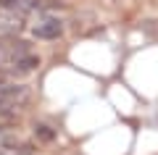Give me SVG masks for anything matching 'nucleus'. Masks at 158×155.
I'll use <instances>...</instances> for the list:
<instances>
[{
  "label": "nucleus",
  "instance_id": "nucleus-1",
  "mask_svg": "<svg viewBox=\"0 0 158 155\" xmlns=\"http://www.w3.org/2000/svg\"><path fill=\"white\" fill-rule=\"evenodd\" d=\"M40 66V55H34L29 42L19 39L16 34H0V68L13 76L32 74Z\"/></svg>",
  "mask_w": 158,
  "mask_h": 155
},
{
  "label": "nucleus",
  "instance_id": "nucleus-2",
  "mask_svg": "<svg viewBox=\"0 0 158 155\" xmlns=\"http://www.w3.org/2000/svg\"><path fill=\"white\" fill-rule=\"evenodd\" d=\"M29 97H32V92L24 84H11V87L8 84H0V116H6V113L27 105Z\"/></svg>",
  "mask_w": 158,
  "mask_h": 155
},
{
  "label": "nucleus",
  "instance_id": "nucleus-3",
  "mask_svg": "<svg viewBox=\"0 0 158 155\" xmlns=\"http://www.w3.org/2000/svg\"><path fill=\"white\" fill-rule=\"evenodd\" d=\"M24 18H27L24 13L0 0V34H19L24 29Z\"/></svg>",
  "mask_w": 158,
  "mask_h": 155
},
{
  "label": "nucleus",
  "instance_id": "nucleus-4",
  "mask_svg": "<svg viewBox=\"0 0 158 155\" xmlns=\"http://www.w3.org/2000/svg\"><path fill=\"white\" fill-rule=\"evenodd\" d=\"M34 37H40V39H58L63 34V24L58 21V18H42V21H37L34 24Z\"/></svg>",
  "mask_w": 158,
  "mask_h": 155
},
{
  "label": "nucleus",
  "instance_id": "nucleus-5",
  "mask_svg": "<svg viewBox=\"0 0 158 155\" xmlns=\"http://www.w3.org/2000/svg\"><path fill=\"white\" fill-rule=\"evenodd\" d=\"M37 132L42 139H53V132H48V126H37Z\"/></svg>",
  "mask_w": 158,
  "mask_h": 155
}]
</instances>
